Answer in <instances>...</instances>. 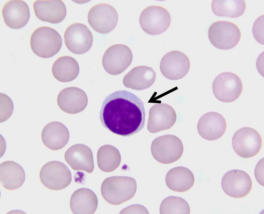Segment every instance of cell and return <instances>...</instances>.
Listing matches in <instances>:
<instances>
[{
	"instance_id": "1",
	"label": "cell",
	"mask_w": 264,
	"mask_h": 214,
	"mask_svg": "<svg viewBox=\"0 0 264 214\" xmlns=\"http://www.w3.org/2000/svg\"><path fill=\"white\" fill-rule=\"evenodd\" d=\"M100 120L106 129L122 136H130L144 126L146 113L143 102L127 90L114 91L104 100Z\"/></svg>"
},
{
	"instance_id": "2",
	"label": "cell",
	"mask_w": 264,
	"mask_h": 214,
	"mask_svg": "<svg viewBox=\"0 0 264 214\" xmlns=\"http://www.w3.org/2000/svg\"><path fill=\"white\" fill-rule=\"evenodd\" d=\"M134 178L127 176H113L106 178L101 186V195L109 203L118 205L132 198L136 193Z\"/></svg>"
},
{
	"instance_id": "3",
	"label": "cell",
	"mask_w": 264,
	"mask_h": 214,
	"mask_svg": "<svg viewBox=\"0 0 264 214\" xmlns=\"http://www.w3.org/2000/svg\"><path fill=\"white\" fill-rule=\"evenodd\" d=\"M30 43L35 54L47 58L53 57L59 51L62 40L56 30L49 27L42 26L33 32Z\"/></svg>"
},
{
	"instance_id": "4",
	"label": "cell",
	"mask_w": 264,
	"mask_h": 214,
	"mask_svg": "<svg viewBox=\"0 0 264 214\" xmlns=\"http://www.w3.org/2000/svg\"><path fill=\"white\" fill-rule=\"evenodd\" d=\"M154 159L163 164H170L178 160L183 153V144L177 136L167 134L155 138L151 144Z\"/></svg>"
},
{
	"instance_id": "5",
	"label": "cell",
	"mask_w": 264,
	"mask_h": 214,
	"mask_svg": "<svg viewBox=\"0 0 264 214\" xmlns=\"http://www.w3.org/2000/svg\"><path fill=\"white\" fill-rule=\"evenodd\" d=\"M241 31L235 24L227 21H217L209 27L208 36L210 43L220 50L235 47L241 38Z\"/></svg>"
},
{
	"instance_id": "6",
	"label": "cell",
	"mask_w": 264,
	"mask_h": 214,
	"mask_svg": "<svg viewBox=\"0 0 264 214\" xmlns=\"http://www.w3.org/2000/svg\"><path fill=\"white\" fill-rule=\"evenodd\" d=\"M171 17L165 8L156 5L149 6L141 12L139 23L142 30L151 35H158L165 32L171 23Z\"/></svg>"
},
{
	"instance_id": "7",
	"label": "cell",
	"mask_w": 264,
	"mask_h": 214,
	"mask_svg": "<svg viewBox=\"0 0 264 214\" xmlns=\"http://www.w3.org/2000/svg\"><path fill=\"white\" fill-rule=\"evenodd\" d=\"M235 152L243 158L255 156L262 146V140L259 132L250 127H244L235 132L232 139Z\"/></svg>"
},
{
	"instance_id": "8",
	"label": "cell",
	"mask_w": 264,
	"mask_h": 214,
	"mask_svg": "<svg viewBox=\"0 0 264 214\" xmlns=\"http://www.w3.org/2000/svg\"><path fill=\"white\" fill-rule=\"evenodd\" d=\"M243 83L240 78L230 72L218 74L212 83L214 95L219 101L230 103L237 99L242 93Z\"/></svg>"
},
{
	"instance_id": "9",
	"label": "cell",
	"mask_w": 264,
	"mask_h": 214,
	"mask_svg": "<svg viewBox=\"0 0 264 214\" xmlns=\"http://www.w3.org/2000/svg\"><path fill=\"white\" fill-rule=\"evenodd\" d=\"M39 178L44 186L53 190H60L68 186L72 181L69 168L62 162L54 160L41 168Z\"/></svg>"
},
{
	"instance_id": "10",
	"label": "cell",
	"mask_w": 264,
	"mask_h": 214,
	"mask_svg": "<svg viewBox=\"0 0 264 214\" xmlns=\"http://www.w3.org/2000/svg\"><path fill=\"white\" fill-rule=\"evenodd\" d=\"M118 20L116 10L108 3H99L93 6L88 14V21L96 32L108 34L116 27Z\"/></svg>"
},
{
	"instance_id": "11",
	"label": "cell",
	"mask_w": 264,
	"mask_h": 214,
	"mask_svg": "<svg viewBox=\"0 0 264 214\" xmlns=\"http://www.w3.org/2000/svg\"><path fill=\"white\" fill-rule=\"evenodd\" d=\"M132 60L131 50L124 44H114L109 47L102 57V65L106 71L111 75L122 73Z\"/></svg>"
},
{
	"instance_id": "12",
	"label": "cell",
	"mask_w": 264,
	"mask_h": 214,
	"mask_svg": "<svg viewBox=\"0 0 264 214\" xmlns=\"http://www.w3.org/2000/svg\"><path fill=\"white\" fill-rule=\"evenodd\" d=\"M64 39L67 49L72 53L81 54L87 52L92 46L93 36L85 24L75 23L66 29Z\"/></svg>"
},
{
	"instance_id": "13",
	"label": "cell",
	"mask_w": 264,
	"mask_h": 214,
	"mask_svg": "<svg viewBox=\"0 0 264 214\" xmlns=\"http://www.w3.org/2000/svg\"><path fill=\"white\" fill-rule=\"evenodd\" d=\"M221 186L227 196L233 198H243L251 191L252 182L249 175L245 171L233 169L224 175Z\"/></svg>"
},
{
	"instance_id": "14",
	"label": "cell",
	"mask_w": 264,
	"mask_h": 214,
	"mask_svg": "<svg viewBox=\"0 0 264 214\" xmlns=\"http://www.w3.org/2000/svg\"><path fill=\"white\" fill-rule=\"evenodd\" d=\"M190 61L184 53L172 51L166 54L160 63V70L164 77L171 80H179L189 71Z\"/></svg>"
},
{
	"instance_id": "15",
	"label": "cell",
	"mask_w": 264,
	"mask_h": 214,
	"mask_svg": "<svg viewBox=\"0 0 264 214\" xmlns=\"http://www.w3.org/2000/svg\"><path fill=\"white\" fill-rule=\"evenodd\" d=\"M177 119L173 108L165 103H158L151 107L149 111L148 130L152 133L170 128Z\"/></svg>"
},
{
	"instance_id": "16",
	"label": "cell",
	"mask_w": 264,
	"mask_h": 214,
	"mask_svg": "<svg viewBox=\"0 0 264 214\" xmlns=\"http://www.w3.org/2000/svg\"><path fill=\"white\" fill-rule=\"evenodd\" d=\"M197 128L199 135L204 139L214 141L223 136L226 129V123L221 114L210 111L200 117Z\"/></svg>"
},
{
	"instance_id": "17",
	"label": "cell",
	"mask_w": 264,
	"mask_h": 214,
	"mask_svg": "<svg viewBox=\"0 0 264 214\" xmlns=\"http://www.w3.org/2000/svg\"><path fill=\"white\" fill-rule=\"evenodd\" d=\"M57 103L59 108L69 114H76L85 109L88 104L86 93L80 88L71 87L59 93Z\"/></svg>"
},
{
	"instance_id": "18",
	"label": "cell",
	"mask_w": 264,
	"mask_h": 214,
	"mask_svg": "<svg viewBox=\"0 0 264 214\" xmlns=\"http://www.w3.org/2000/svg\"><path fill=\"white\" fill-rule=\"evenodd\" d=\"M2 14L5 24L14 29L24 27L30 18L29 6L21 0L7 1L3 6Z\"/></svg>"
},
{
	"instance_id": "19",
	"label": "cell",
	"mask_w": 264,
	"mask_h": 214,
	"mask_svg": "<svg viewBox=\"0 0 264 214\" xmlns=\"http://www.w3.org/2000/svg\"><path fill=\"white\" fill-rule=\"evenodd\" d=\"M64 158L74 170L91 173L94 169L92 151L85 144L77 143L71 146L65 153Z\"/></svg>"
},
{
	"instance_id": "20",
	"label": "cell",
	"mask_w": 264,
	"mask_h": 214,
	"mask_svg": "<svg viewBox=\"0 0 264 214\" xmlns=\"http://www.w3.org/2000/svg\"><path fill=\"white\" fill-rule=\"evenodd\" d=\"M33 8L39 19L52 23L61 22L66 15V6L60 0H36Z\"/></svg>"
},
{
	"instance_id": "21",
	"label": "cell",
	"mask_w": 264,
	"mask_h": 214,
	"mask_svg": "<svg viewBox=\"0 0 264 214\" xmlns=\"http://www.w3.org/2000/svg\"><path fill=\"white\" fill-rule=\"evenodd\" d=\"M70 137L67 127L62 123L54 121L47 124L41 132L43 144L53 150L63 148L68 143Z\"/></svg>"
},
{
	"instance_id": "22",
	"label": "cell",
	"mask_w": 264,
	"mask_h": 214,
	"mask_svg": "<svg viewBox=\"0 0 264 214\" xmlns=\"http://www.w3.org/2000/svg\"><path fill=\"white\" fill-rule=\"evenodd\" d=\"M155 78L156 73L152 68L147 66H139L125 75L123 83L126 88L141 90L151 87Z\"/></svg>"
},
{
	"instance_id": "23",
	"label": "cell",
	"mask_w": 264,
	"mask_h": 214,
	"mask_svg": "<svg viewBox=\"0 0 264 214\" xmlns=\"http://www.w3.org/2000/svg\"><path fill=\"white\" fill-rule=\"evenodd\" d=\"M70 206L73 214H93L98 206V199L95 194L91 189L82 188L72 194Z\"/></svg>"
},
{
	"instance_id": "24",
	"label": "cell",
	"mask_w": 264,
	"mask_h": 214,
	"mask_svg": "<svg viewBox=\"0 0 264 214\" xmlns=\"http://www.w3.org/2000/svg\"><path fill=\"white\" fill-rule=\"evenodd\" d=\"M0 177L1 185L5 189L14 190L23 185L25 173L19 163L13 161H6L0 163Z\"/></svg>"
},
{
	"instance_id": "25",
	"label": "cell",
	"mask_w": 264,
	"mask_h": 214,
	"mask_svg": "<svg viewBox=\"0 0 264 214\" xmlns=\"http://www.w3.org/2000/svg\"><path fill=\"white\" fill-rule=\"evenodd\" d=\"M194 177L188 168L177 166L170 169L166 176L165 181L168 187L177 192L189 190L194 183Z\"/></svg>"
},
{
	"instance_id": "26",
	"label": "cell",
	"mask_w": 264,
	"mask_h": 214,
	"mask_svg": "<svg viewBox=\"0 0 264 214\" xmlns=\"http://www.w3.org/2000/svg\"><path fill=\"white\" fill-rule=\"evenodd\" d=\"M52 72L54 77L61 82H69L75 79L79 72L76 60L69 56H63L53 63Z\"/></svg>"
},
{
	"instance_id": "27",
	"label": "cell",
	"mask_w": 264,
	"mask_h": 214,
	"mask_svg": "<svg viewBox=\"0 0 264 214\" xmlns=\"http://www.w3.org/2000/svg\"><path fill=\"white\" fill-rule=\"evenodd\" d=\"M97 160L99 168L104 172L108 173L118 168L121 158L117 148L112 145L106 144L98 150Z\"/></svg>"
},
{
	"instance_id": "28",
	"label": "cell",
	"mask_w": 264,
	"mask_h": 214,
	"mask_svg": "<svg viewBox=\"0 0 264 214\" xmlns=\"http://www.w3.org/2000/svg\"><path fill=\"white\" fill-rule=\"evenodd\" d=\"M246 8L244 0H213L211 9L219 17L236 18L242 16Z\"/></svg>"
},
{
	"instance_id": "29",
	"label": "cell",
	"mask_w": 264,
	"mask_h": 214,
	"mask_svg": "<svg viewBox=\"0 0 264 214\" xmlns=\"http://www.w3.org/2000/svg\"><path fill=\"white\" fill-rule=\"evenodd\" d=\"M190 213L188 203L178 196H168L163 199L160 206V214H189Z\"/></svg>"
},
{
	"instance_id": "30",
	"label": "cell",
	"mask_w": 264,
	"mask_h": 214,
	"mask_svg": "<svg viewBox=\"0 0 264 214\" xmlns=\"http://www.w3.org/2000/svg\"><path fill=\"white\" fill-rule=\"evenodd\" d=\"M264 15L260 16L254 22L252 33L255 39L259 43L264 45Z\"/></svg>"
},
{
	"instance_id": "31",
	"label": "cell",
	"mask_w": 264,
	"mask_h": 214,
	"mask_svg": "<svg viewBox=\"0 0 264 214\" xmlns=\"http://www.w3.org/2000/svg\"><path fill=\"white\" fill-rule=\"evenodd\" d=\"M147 209L143 205L133 204L121 211L119 214H149Z\"/></svg>"
},
{
	"instance_id": "32",
	"label": "cell",
	"mask_w": 264,
	"mask_h": 214,
	"mask_svg": "<svg viewBox=\"0 0 264 214\" xmlns=\"http://www.w3.org/2000/svg\"><path fill=\"white\" fill-rule=\"evenodd\" d=\"M255 177L258 182L264 186V159L260 160L256 165L255 171Z\"/></svg>"
}]
</instances>
